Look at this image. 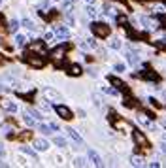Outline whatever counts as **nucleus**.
<instances>
[{"label": "nucleus", "instance_id": "1", "mask_svg": "<svg viewBox=\"0 0 166 168\" xmlns=\"http://www.w3.org/2000/svg\"><path fill=\"white\" fill-rule=\"evenodd\" d=\"M91 30L96 34V36H100V38H106V36L110 34V27L106 25V23H92Z\"/></svg>", "mask_w": 166, "mask_h": 168}, {"label": "nucleus", "instance_id": "2", "mask_svg": "<svg viewBox=\"0 0 166 168\" xmlns=\"http://www.w3.org/2000/svg\"><path fill=\"white\" fill-rule=\"evenodd\" d=\"M132 138H134V142H136V146H138V148H144V149L149 148V142H147V138H146L144 132H140V130H132Z\"/></svg>", "mask_w": 166, "mask_h": 168}, {"label": "nucleus", "instance_id": "3", "mask_svg": "<svg viewBox=\"0 0 166 168\" xmlns=\"http://www.w3.org/2000/svg\"><path fill=\"white\" fill-rule=\"evenodd\" d=\"M64 53H66V47H64V45H59V47H55V49L51 51V59H53L55 62H61V61L64 59Z\"/></svg>", "mask_w": 166, "mask_h": 168}, {"label": "nucleus", "instance_id": "4", "mask_svg": "<svg viewBox=\"0 0 166 168\" xmlns=\"http://www.w3.org/2000/svg\"><path fill=\"white\" fill-rule=\"evenodd\" d=\"M27 62H29L30 66H34V68H42V66L45 64V61H43L42 57H38V55H29V57H27Z\"/></svg>", "mask_w": 166, "mask_h": 168}, {"label": "nucleus", "instance_id": "5", "mask_svg": "<svg viewBox=\"0 0 166 168\" xmlns=\"http://www.w3.org/2000/svg\"><path fill=\"white\" fill-rule=\"evenodd\" d=\"M43 97L49 98V100H61V94L51 87H43Z\"/></svg>", "mask_w": 166, "mask_h": 168}, {"label": "nucleus", "instance_id": "6", "mask_svg": "<svg viewBox=\"0 0 166 168\" xmlns=\"http://www.w3.org/2000/svg\"><path fill=\"white\" fill-rule=\"evenodd\" d=\"M57 113L62 117V119H66V121H68V119H72V111H70V108H66V106H62V104H59L57 108Z\"/></svg>", "mask_w": 166, "mask_h": 168}, {"label": "nucleus", "instance_id": "7", "mask_svg": "<svg viewBox=\"0 0 166 168\" xmlns=\"http://www.w3.org/2000/svg\"><path fill=\"white\" fill-rule=\"evenodd\" d=\"M87 155H89V159H91V162H92L94 166H102V159H100V155L94 151V149H89Z\"/></svg>", "mask_w": 166, "mask_h": 168}, {"label": "nucleus", "instance_id": "8", "mask_svg": "<svg viewBox=\"0 0 166 168\" xmlns=\"http://www.w3.org/2000/svg\"><path fill=\"white\" fill-rule=\"evenodd\" d=\"M29 49H30V51H34V53H40V55H43V53H45L43 42H34V43H30V45H29Z\"/></svg>", "mask_w": 166, "mask_h": 168}, {"label": "nucleus", "instance_id": "9", "mask_svg": "<svg viewBox=\"0 0 166 168\" xmlns=\"http://www.w3.org/2000/svg\"><path fill=\"white\" fill-rule=\"evenodd\" d=\"M23 119H25V123H27L29 127H34V125H36V121H38V119H36L30 111H25V117H23Z\"/></svg>", "mask_w": 166, "mask_h": 168}, {"label": "nucleus", "instance_id": "10", "mask_svg": "<svg viewBox=\"0 0 166 168\" xmlns=\"http://www.w3.org/2000/svg\"><path fill=\"white\" fill-rule=\"evenodd\" d=\"M66 132H68V136L72 138V140H74L76 143H83V138H81V136H79V134H78V132H76L74 129H68Z\"/></svg>", "mask_w": 166, "mask_h": 168}, {"label": "nucleus", "instance_id": "11", "mask_svg": "<svg viewBox=\"0 0 166 168\" xmlns=\"http://www.w3.org/2000/svg\"><path fill=\"white\" fill-rule=\"evenodd\" d=\"M55 34H57L59 38H68V36H70V30H68L66 27H57V29H55Z\"/></svg>", "mask_w": 166, "mask_h": 168}, {"label": "nucleus", "instance_id": "12", "mask_svg": "<svg viewBox=\"0 0 166 168\" xmlns=\"http://www.w3.org/2000/svg\"><path fill=\"white\" fill-rule=\"evenodd\" d=\"M34 148H36L38 151H45L47 148H49V143H47L45 140H36V142H34Z\"/></svg>", "mask_w": 166, "mask_h": 168}, {"label": "nucleus", "instance_id": "13", "mask_svg": "<svg viewBox=\"0 0 166 168\" xmlns=\"http://www.w3.org/2000/svg\"><path fill=\"white\" fill-rule=\"evenodd\" d=\"M2 108H4V110H8V111H11V113H15V111H17V106H15L13 102H10V100H4V102H2Z\"/></svg>", "mask_w": 166, "mask_h": 168}, {"label": "nucleus", "instance_id": "14", "mask_svg": "<svg viewBox=\"0 0 166 168\" xmlns=\"http://www.w3.org/2000/svg\"><path fill=\"white\" fill-rule=\"evenodd\" d=\"M110 81H111V83H113V85H115L117 89H121V91H127V85H125V83H123L121 79H117V78H110Z\"/></svg>", "mask_w": 166, "mask_h": 168}, {"label": "nucleus", "instance_id": "15", "mask_svg": "<svg viewBox=\"0 0 166 168\" xmlns=\"http://www.w3.org/2000/svg\"><path fill=\"white\" fill-rule=\"evenodd\" d=\"M140 21H141V23H144V25H146V27H149V29H157V23H155L153 19H149V17H141Z\"/></svg>", "mask_w": 166, "mask_h": 168}, {"label": "nucleus", "instance_id": "16", "mask_svg": "<svg viewBox=\"0 0 166 168\" xmlns=\"http://www.w3.org/2000/svg\"><path fill=\"white\" fill-rule=\"evenodd\" d=\"M138 121H140L141 125H147V127H153V125H151V121L147 119V115H146V113H138Z\"/></svg>", "mask_w": 166, "mask_h": 168}, {"label": "nucleus", "instance_id": "17", "mask_svg": "<svg viewBox=\"0 0 166 168\" xmlns=\"http://www.w3.org/2000/svg\"><path fill=\"white\" fill-rule=\"evenodd\" d=\"M70 74H72V76H79L81 74V66L79 64H72V66H70Z\"/></svg>", "mask_w": 166, "mask_h": 168}, {"label": "nucleus", "instance_id": "18", "mask_svg": "<svg viewBox=\"0 0 166 168\" xmlns=\"http://www.w3.org/2000/svg\"><path fill=\"white\" fill-rule=\"evenodd\" d=\"M15 43H17L19 47H23V45L27 43V38L23 36V34H17V36H15Z\"/></svg>", "mask_w": 166, "mask_h": 168}, {"label": "nucleus", "instance_id": "19", "mask_svg": "<svg viewBox=\"0 0 166 168\" xmlns=\"http://www.w3.org/2000/svg\"><path fill=\"white\" fill-rule=\"evenodd\" d=\"M23 27H27L29 30H36V25H34L30 19H23Z\"/></svg>", "mask_w": 166, "mask_h": 168}, {"label": "nucleus", "instance_id": "20", "mask_svg": "<svg viewBox=\"0 0 166 168\" xmlns=\"http://www.w3.org/2000/svg\"><path fill=\"white\" fill-rule=\"evenodd\" d=\"M127 59H128V62H132V64H134V62H138V55H136V53H132V51H128V53H127Z\"/></svg>", "mask_w": 166, "mask_h": 168}, {"label": "nucleus", "instance_id": "21", "mask_svg": "<svg viewBox=\"0 0 166 168\" xmlns=\"http://www.w3.org/2000/svg\"><path fill=\"white\" fill-rule=\"evenodd\" d=\"M55 143H57L59 148H66V140H64L62 136H57V138H55Z\"/></svg>", "mask_w": 166, "mask_h": 168}, {"label": "nucleus", "instance_id": "22", "mask_svg": "<svg viewBox=\"0 0 166 168\" xmlns=\"http://www.w3.org/2000/svg\"><path fill=\"white\" fill-rule=\"evenodd\" d=\"M17 29H19V21L13 19V21L10 23V30H11V32H17Z\"/></svg>", "mask_w": 166, "mask_h": 168}, {"label": "nucleus", "instance_id": "23", "mask_svg": "<svg viewBox=\"0 0 166 168\" xmlns=\"http://www.w3.org/2000/svg\"><path fill=\"white\" fill-rule=\"evenodd\" d=\"M53 129H51V125L47 127V125H40V132H43V134H49Z\"/></svg>", "mask_w": 166, "mask_h": 168}, {"label": "nucleus", "instance_id": "24", "mask_svg": "<svg viewBox=\"0 0 166 168\" xmlns=\"http://www.w3.org/2000/svg\"><path fill=\"white\" fill-rule=\"evenodd\" d=\"M119 47H121V42L119 40H117V38L111 40V49H119Z\"/></svg>", "mask_w": 166, "mask_h": 168}, {"label": "nucleus", "instance_id": "25", "mask_svg": "<svg viewBox=\"0 0 166 168\" xmlns=\"http://www.w3.org/2000/svg\"><path fill=\"white\" fill-rule=\"evenodd\" d=\"M117 23H119V25H127V23H128V19H127L125 15H119V17H117Z\"/></svg>", "mask_w": 166, "mask_h": 168}, {"label": "nucleus", "instance_id": "26", "mask_svg": "<svg viewBox=\"0 0 166 168\" xmlns=\"http://www.w3.org/2000/svg\"><path fill=\"white\" fill-rule=\"evenodd\" d=\"M87 15H89V17H94V15H96V10H94L92 6H89V8H87Z\"/></svg>", "mask_w": 166, "mask_h": 168}, {"label": "nucleus", "instance_id": "27", "mask_svg": "<svg viewBox=\"0 0 166 168\" xmlns=\"http://www.w3.org/2000/svg\"><path fill=\"white\" fill-rule=\"evenodd\" d=\"M23 151H25L27 155H30V157H36V151H32L30 148H23Z\"/></svg>", "mask_w": 166, "mask_h": 168}, {"label": "nucleus", "instance_id": "28", "mask_svg": "<svg viewBox=\"0 0 166 168\" xmlns=\"http://www.w3.org/2000/svg\"><path fill=\"white\" fill-rule=\"evenodd\" d=\"M27 111H30L36 119H38V121H40V119H42V115H40V111H36V110H27Z\"/></svg>", "mask_w": 166, "mask_h": 168}, {"label": "nucleus", "instance_id": "29", "mask_svg": "<svg viewBox=\"0 0 166 168\" xmlns=\"http://www.w3.org/2000/svg\"><path fill=\"white\" fill-rule=\"evenodd\" d=\"M132 166H141V159L134 157V159H132Z\"/></svg>", "mask_w": 166, "mask_h": 168}, {"label": "nucleus", "instance_id": "30", "mask_svg": "<svg viewBox=\"0 0 166 168\" xmlns=\"http://www.w3.org/2000/svg\"><path fill=\"white\" fill-rule=\"evenodd\" d=\"M104 93H108V94H117V91H115V89H110V87H104Z\"/></svg>", "mask_w": 166, "mask_h": 168}, {"label": "nucleus", "instance_id": "31", "mask_svg": "<svg viewBox=\"0 0 166 168\" xmlns=\"http://www.w3.org/2000/svg\"><path fill=\"white\" fill-rule=\"evenodd\" d=\"M74 164H76V166H85V161L79 157V159H76V162H74Z\"/></svg>", "mask_w": 166, "mask_h": 168}, {"label": "nucleus", "instance_id": "32", "mask_svg": "<svg viewBox=\"0 0 166 168\" xmlns=\"http://www.w3.org/2000/svg\"><path fill=\"white\" fill-rule=\"evenodd\" d=\"M87 45H89V47H96V42H94L92 38H89V40H87Z\"/></svg>", "mask_w": 166, "mask_h": 168}, {"label": "nucleus", "instance_id": "33", "mask_svg": "<svg viewBox=\"0 0 166 168\" xmlns=\"http://www.w3.org/2000/svg\"><path fill=\"white\" fill-rule=\"evenodd\" d=\"M115 70H117V72H123V70H125V64H121V62L115 64Z\"/></svg>", "mask_w": 166, "mask_h": 168}, {"label": "nucleus", "instance_id": "34", "mask_svg": "<svg viewBox=\"0 0 166 168\" xmlns=\"http://www.w3.org/2000/svg\"><path fill=\"white\" fill-rule=\"evenodd\" d=\"M66 21H68V25H74V17L72 15H66Z\"/></svg>", "mask_w": 166, "mask_h": 168}, {"label": "nucleus", "instance_id": "35", "mask_svg": "<svg viewBox=\"0 0 166 168\" xmlns=\"http://www.w3.org/2000/svg\"><path fill=\"white\" fill-rule=\"evenodd\" d=\"M42 110L47 111V110H49V104H47V102H42Z\"/></svg>", "mask_w": 166, "mask_h": 168}, {"label": "nucleus", "instance_id": "36", "mask_svg": "<svg viewBox=\"0 0 166 168\" xmlns=\"http://www.w3.org/2000/svg\"><path fill=\"white\" fill-rule=\"evenodd\" d=\"M160 149H162V151L166 153V143H160Z\"/></svg>", "mask_w": 166, "mask_h": 168}, {"label": "nucleus", "instance_id": "37", "mask_svg": "<svg viewBox=\"0 0 166 168\" xmlns=\"http://www.w3.org/2000/svg\"><path fill=\"white\" fill-rule=\"evenodd\" d=\"M4 155V148H2V143H0V157Z\"/></svg>", "mask_w": 166, "mask_h": 168}, {"label": "nucleus", "instance_id": "38", "mask_svg": "<svg viewBox=\"0 0 166 168\" xmlns=\"http://www.w3.org/2000/svg\"><path fill=\"white\" fill-rule=\"evenodd\" d=\"M2 91H6V87H2V85H0V93H2Z\"/></svg>", "mask_w": 166, "mask_h": 168}, {"label": "nucleus", "instance_id": "39", "mask_svg": "<svg viewBox=\"0 0 166 168\" xmlns=\"http://www.w3.org/2000/svg\"><path fill=\"white\" fill-rule=\"evenodd\" d=\"M85 2H89V4H92V0H85Z\"/></svg>", "mask_w": 166, "mask_h": 168}, {"label": "nucleus", "instance_id": "40", "mask_svg": "<svg viewBox=\"0 0 166 168\" xmlns=\"http://www.w3.org/2000/svg\"><path fill=\"white\" fill-rule=\"evenodd\" d=\"M0 2H2V0H0Z\"/></svg>", "mask_w": 166, "mask_h": 168}, {"label": "nucleus", "instance_id": "41", "mask_svg": "<svg viewBox=\"0 0 166 168\" xmlns=\"http://www.w3.org/2000/svg\"><path fill=\"white\" fill-rule=\"evenodd\" d=\"M72 2H74V0H72Z\"/></svg>", "mask_w": 166, "mask_h": 168}]
</instances>
